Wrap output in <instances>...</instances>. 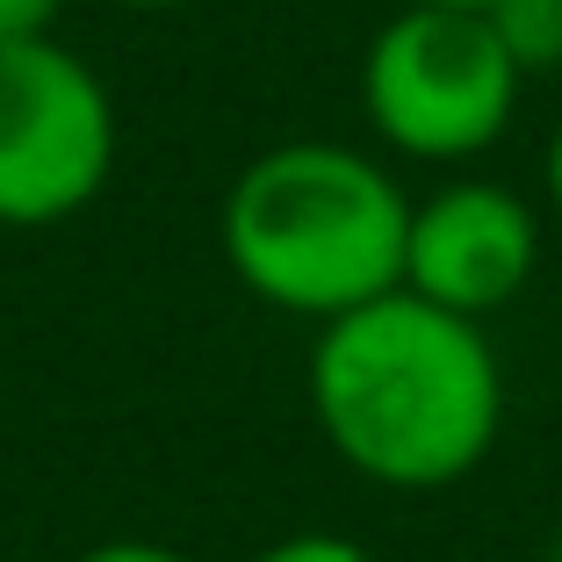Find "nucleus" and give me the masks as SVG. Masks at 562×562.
<instances>
[{"label":"nucleus","mask_w":562,"mask_h":562,"mask_svg":"<svg viewBox=\"0 0 562 562\" xmlns=\"http://www.w3.org/2000/svg\"><path fill=\"white\" fill-rule=\"evenodd\" d=\"M548 562H562V533H555V555H548Z\"/></svg>","instance_id":"13"},{"label":"nucleus","mask_w":562,"mask_h":562,"mask_svg":"<svg viewBox=\"0 0 562 562\" xmlns=\"http://www.w3.org/2000/svg\"><path fill=\"white\" fill-rule=\"evenodd\" d=\"M412 188L382 151L339 137H281L252 151L216 202V246L246 296L331 325L404 289Z\"/></svg>","instance_id":"2"},{"label":"nucleus","mask_w":562,"mask_h":562,"mask_svg":"<svg viewBox=\"0 0 562 562\" xmlns=\"http://www.w3.org/2000/svg\"><path fill=\"white\" fill-rule=\"evenodd\" d=\"M109 8H131V15H181V8H202V0H109Z\"/></svg>","instance_id":"11"},{"label":"nucleus","mask_w":562,"mask_h":562,"mask_svg":"<svg viewBox=\"0 0 562 562\" xmlns=\"http://www.w3.org/2000/svg\"><path fill=\"white\" fill-rule=\"evenodd\" d=\"M426 8H491V0H426Z\"/></svg>","instance_id":"12"},{"label":"nucleus","mask_w":562,"mask_h":562,"mask_svg":"<svg viewBox=\"0 0 562 562\" xmlns=\"http://www.w3.org/2000/svg\"><path fill=\"white\" fill-rule=\"evenodd\" d=\"M541 202H548V216L562 224V123L548 131V145H541Z\"/></svg>","instance_id":"10"},{"label":"nucleus","mask_w":562,"mask_h":562,"mask_svg":"<svg viewBox=\"0 0 562 562\" xmlns=\"http://www.w3.org/2000/svg\"><path fill=\"white\" fill-rule=\"evenodd\" d=\"M72 562H202V555H188V548H173V541H145V533H116V541L80 548Z\"/></svg>","instance_id":"8"},{"label":"nucleus","mask_w":562,"mask_h":562,"mask_svg":"<svg viewBox=\"0 0 562 562\" xmlns=\"http://www.w3.org/2000/svg\"><path fill=\"white\" fill-rule=\"evenodd\" d=\"M123 116L94 58L44 36H0V232L72 224L109 188Z\"/></svg>","instance_id":"4"},{"label":"nucleus","mask_w":562,"mask_h":562,"mask_svg":"<svg viewBox=\"0 0 562 562\" xmlns=\"http://www.w3.org/2000/svg\"><path fill=\"white\" fill-rule=\"evenodd\" d=\"M527 72L483 8L397 0L361 50V116L382 159L469 166L513 131Z\"/></svg>","instance_id":"3"},{"label":"nucleus","mask_w":562,"mask_h":562,"mask_svg":"<svg viewBox=\"0 0 562 562\" xmlns=\"http://www.w3.org/2000/svg\"><path fill=\"white\" fill-rule=\"evenodd\" d=\"M541 267V202L519 195L491 173H454V181L412 195V232H404V289L440 311H462L491 325L505 303L527 296Z\"/></svg>","instance_id":"5"},{"label":"nucleus","mask_w":562,"mask_h":562,"mask_svg":"<svg viewBox=\"0 0 562 562\" xmlns=\"http://www.w3.org/2000/svg\"><path fill=\"white\" fill-rule=\"evenodd\" d=\"M303 397L325 447L375 491H454L505 432V361L483 317L390 289L317 325Z\"/></svg>","instance_id":"1"},{"label":"nucleus","mask_w":562,"mask_h":562,"mask_svg":"<svg viewBox=\"0 0 562 562\" xmlns=\"http://www.w3.org/2000/svg\"><path fill=\"white\" fill-rule=\"evenodd\" d=\"M483 15H491L497 44L513 50V66L527 80L562 66V0H491Z\"/></svg>","instance_id":"6"},{"label":"nucleus","mask_w":562,"mask_h":562,"mask_svg":"<svg viewBox=\"0 0 562 562\" xmlns=\"http://www.w3.org/2000/svg\"><path fill=\"white\" fill-rule=\"evenodd\" d=\"M66 0H0V36H44L58 30Z\"/></svg>","instance_id":"9"},{"label":"nucleus","mask_w":562,"mask_h":562,"mask_svg":"<svg viewBox=\"0 0 562 562\" xmlns=\"http://www.w3.org/2000/svg\"><path fill=\"white\" fill-rule=\"evenodd\" d=\"M246 562H382V555L339 527H296V533H281V541L252 548Z\"/></svg>","instance_id":"7"}]
</instances>
